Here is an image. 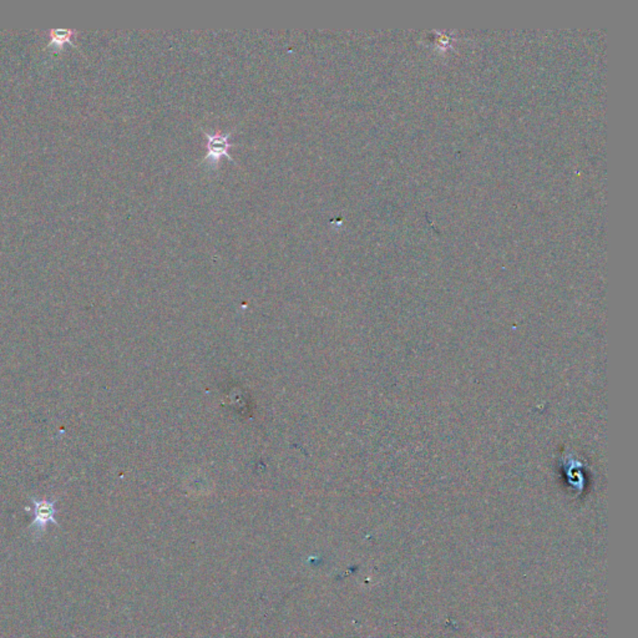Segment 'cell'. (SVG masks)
I'll use <instances>...</instances> for the list:
<instances>
[{
	"instance_id": "6da1fadb",
	"label": "cell",
	"mask_w": 638,
	"mask_h": 638,
	"mask_svg": "<svg viewBox=\"0 0 638 638\" xmlns=\"http://www.w3.org/2000/svg\"><path fill=\"white\" fill-rule=\"evenodd\" d=\"M28 498L32 506H25L24 510L33 514L34 519L29 525V529L33 531L34 541H39L49 524H54L55 527H60V524L55 519L56 514L59 513L56 509V504L60 498H38L30 495Z\"/></svg>"
},
{
	"instance_id": "7a4b0ae2",
	"label": "cell",
	"mask_w": 638,
	"mask_h": 638,
	"mask_svg": "<svg viewBox=\"0 0 638 638\" xmlns=\"http://www.w3.org/2000/svg\"><path fill=\"white\" fill-rule=\"evenodd\" d=\"M202 133L205 134V136L208 137V155L203 157V163L208 161V158H212L213 165H217L219 161V157L221 156H227L230 158L231 161H235L230 154H229V149L231 146L233 145L229 139H230L231 135L233 131H230V133H219V134L211 135L208 134V131L202 130Z\"/></svg>"
},
{
	"instance_id": "3957f363",
	"label": "cell",
	"mask_w": 638,
	"mask_h": 638,
	"mask_svg": "<svg viewBox=\"0 0 638 638\" xmlns=\"http://www.w3.org/2000/svg\"><path fill=\"white\" fill-rule=\"evenodd\" d=\"M79 32L75 30V29H50L49 30V41L48 44L45 45V49L48 48H54L56 53L57 51L62 50L64 45L70 44L78 48L75 43H74L73 39L75 36H78Z\"/></svg>"
}]
</instances>
